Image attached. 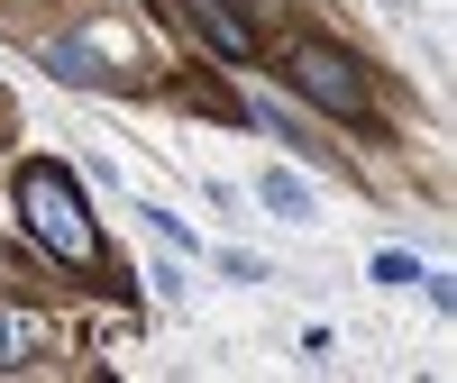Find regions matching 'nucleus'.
Instances as JSON below:
<instances>
[{"label": "nucleus", "mask_w": 457, "mask_h": 383, "mask_svg": "<svg viewBox=\"0 0 457 383\" xmlns=\"http://www.w3.org/2000/svg\"><path fill=\"white\" fill-rule=\"evenodd\" d=\"M19 219H28V238L46 247L55 265H101V228H92V210H83V183H73L64 165H19Z\"/></svg>", "instance_id": "1"}, {"label": "nucleus", "mask_w": 457, "mask_h": 383, "mask_svg": "<svg viewBox=\"0 0 457 383\" xmlns=\"http://www.w3.org/2000/svg\"><path fill=\"white\" fill-rule=\"evenodd\" d=\"M284 73H293V92H302V101H320V110H329V119H375V92H366V73H357L348 46H320V37H302Z\"/></svg>", "instance_id": "2"}, {"label": "nucleus", "mask_w": 457, "mask_h": 383, "mask_svg": "<svg viewBox=\"0 0 457 383\" xmlns=\"http://www.w3.org/2000/svg\"><path fill=\"white\" fill-rule=\"evenodd\" d=\"M174 10H183V19H193V28L211 37V46H220L228 64H247V55H256V28H247L238 10H228V0H174Z\"/></svg>", "instance_id": "3"}, {"label": "nucleus", "mask_w": 457, "mask_h": 383, "mask_svg": "<svg viewBox=\"0 0 457 383\" xmlns=\"http://www.w3.org/2000/svg\"><path fill=\"white\" fill-rule=\"evenodd\" d=\"M265 210L275 219H312V192H302L293 174H265Z\"/></svg>", "instance_id": "4"}]
</instances>
